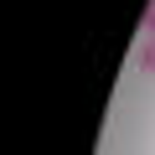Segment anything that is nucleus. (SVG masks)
<instances>
[{"instance_id":"1","label":"nucleus","mask_w":155,"mask_h":155,"mask_svg":"<svg viewBox=\"0 0 155 155\" xmlns=\"http://www.w3.org/2000/svg\"><path fill=\"white\" fill-rule=\"evenodd\" d=\"M134 67H140V72H155V31L140 36V47H134Z\"/></svg>"},{"instance_id":"2","label":"nucleus","mask_w":155,"mask_h":155,"mask_svg":"<svg viewBox=\"0 0 155 155\" xmlns=\"http://www.w3.org/2000/svg\"><path fill=\"white\" fill-rule=\"evenodd\" d=\"M145 31H155V0L145 5Z\"/></svg>"}]
</instances>
